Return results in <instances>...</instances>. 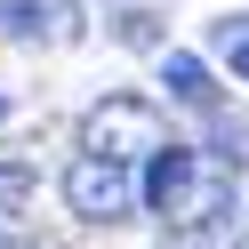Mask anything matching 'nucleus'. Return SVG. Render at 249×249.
Here are the masks:
<instances>
[{"label": "nucleus", "instance_id": "nucleus-1", "mask_svg": "<svg viewBox=\"0 0 249 249\" xmlns=\"http://www.w3.org/2000/svg\"><path fill=\"white\" fill-rule=\"evenodd\" d=\"M81 145L89 153H113V161H145L153 145H169V121H161V105L113 89V97H97L81 113Z\"/></svg>", "mask_w": 249, "mask_h": 249}, {"label": "nucleus", "instance_id": "nucleus-2", "mask_svg": "<svg viewBox=\"0 0 249 249\" xmlns=\"http://www.w3.org/2000/svg\"><path fill=\"white\" fill-rule=\"evenodd\" d=\"M65 209L81 217V225H121V217L137 209L129 161H113V153H72L65 161Z\"/></svg>", "mask_w": 249, "mask_h": 249}, {"label": "nucleus", "instance_id": "nucleus-3", "mask_svg": "<svg viewBox=\"0 0 249 249\" xmlns=\"http://www.w3.org/2000/svg\"><path fill=\"white\" fill-rule=\"evenodd\" d=\"M161 89H169L177 105H193V113L217 105V81H209V65H201L193 49H161Z\"/></svg>", "mask_w": 249, "mask_h": 249}, {"label": "nucleus", "instance_id": "nucleus-4", "mask_svg": "<svg viewBox=\"0 0 249 249\" xmlns=\"http://www.w3.org/2000/svg\"><path fill=\"white\" fill-rule=\"evenodd\" d=\"M209 161H225V169H249V121L217 113V105H209Z\"/></svg>", "mask_w": 249, "mask_h": 249}, {"label": "nucleus", "instance_id": "nucleus-5", "mask_svg": "<svg viewBox=\"0 0 249 249\" xmlns=\"http://www.w3.org/2000/svg\"><path fill=\"white\" fill-rule=\"evenodd\" d=\"M49 17H56L49 0H0V33H17V40H40Z\"/></svg>", "mask_w": 249, "mask_h": 249}, {"label": "nucleus", "instance_id": "nucleus-6", "mask_svg": "<svg viewBox=\"0 0 249 249\" xmlns=\"http://www.w3.org/2000/svg\"><path fill=\"white\" fill-rule=\"evenodd\" d=\"M217 56L233 65V81H249V17H217Z\"/></svg>", "mask_w": 249, "mask_h": 249}, {"label": "nucleus", "instance_id": "nucleus-7", "mask_svg": "<svg viewBox=\"0 0 249 249\" xmlns=\"http://www.w3.org/2000/svg\"><path fill=\"white\" fill-rule=\"evenodd\" d=\"M8 217H17V209H0V249H8Z\"/></svg>", "mask_w": 249, "mask_h": 249}, {"label": "nucleus", "instance_id": "nucleus-8", "mask_svg": "<svg viewBox=\"0 0 249 249\" xmlns=\"http://www.w3.org/2000/svg\"><path fill=\"white\" fill-rule=\"evenodd\" d=\"M169 249H201V241H169Z\"/></svg>", "mask_w": 249, "mask_h": 249}, {"label": "nucleus", "instance_id": "nucleus-9", "mask_svg": "<svg viewBox=\"0 0 249 249\" xmlns=\"http://www.w3.org/2000/svg\"><path fill=\"white\" fill-rule=\"evenodd\" d=\"M0 121H8V97H0Z\"/></svg>", "mask_w": 249, "mask_h": 249}, {"label": "nucleus", "instance_id": "nucleus-10", "mask_svg": "<svg viewBox=\"0 0 249 249\" xmlns=\"http://www.w3.org/2000/svg\"><path fill=\"white\" fill-rule=\"evenodd\" d=\"M8 249H33V241H8Z\"/></svg>", "mask_w": 249, "mask_h": 249}]
</instances>
